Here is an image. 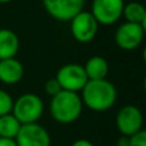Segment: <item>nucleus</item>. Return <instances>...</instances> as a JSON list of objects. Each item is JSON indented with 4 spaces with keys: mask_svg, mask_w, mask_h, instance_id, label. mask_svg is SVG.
<instances>
[{
    "mask_svg": "<svg viewBox=\"0 0 146 146\" xmlns=\"http://www.w3.org/2000/svg\"><path fill=\"white\" fill-rule=\"evenodd\" d=\"M83 69L88 80H105L109 73V63L104 56L94 55L86 60Z\"/></svg>",
    "mask_w": 146,
    "mask_h": 146,
    "instance_id": "13",
    "label": "nucleus"
},
{
    "mask_svg": "<svg viewBox=\"0 0 146 146\" xmlns=\"http://www.w3.org/2000/svg\"><path fill=\"white\" fill-rule=\"evenodd\" d=\"M0 146H17L14 139H5V137H0Z\"/></svg>",
    "mask_w": 146,
    "mask_h": 146,
    "instance_id": "19",
    "label": "nucleus"
},
{
    "mask_svg": "<svg viewBox=\"0 0 146 146\" xmlns=\"http://www.w3.org/2000/svg\"><path fill=\"white\" fill-rule=\"evenodd\" d=\"M46 13L54 19L69 22L83 10L85 0H41Z\"/></svg>",
    "mask_w": 146,
    "mask_h": 146,
    "instance_id": "9",
    "label": "nucleus"
},
{
    "mask_svg": "<svg viewBox=\"0 0 146 146\" xmlns=\"http://www.w3.org/2000/svg\"><path fill=\"white\" fill-rule=\"evenodd\" d=\"M117 146H129V137L121 136L117 140Z\"/></svg>",
    "mask_w": 146,
    "mask_h": 146,
    "instance_id": "21",
    "label": "nucleus"
},
{
    "mask_svg": "<svg viewBox=\"0 0 146 146\" xmlns=\"http://www.w3.org/2000/svg\"><path fill=\"white\" fill-rule=\"evenodd\" d=\"M144 91H145V94H146V76H145V78H144Z\"/></svg>",
    "mask_w": 146,
    "mask_h": 146,
    "instance_id": "25",
    "label": "nucleus"
},
{
    "mask_svg": "<svg viewBox=\"0 0 146 146\" xmlns=\"http://www.w3.org/2000/svg\"><path fill=\"white\" fill-rule=\"evenodd\" d=\"M25 76L23 64L17 58L0 60V81L5 85H15Z\"/></svg>",
    "mask_w": 146,
    "mask_h": 146,
    "instance_id": "11",
    "label": "nucleus"
},
{
    "mask_svg": "<svg viewBox=\"0 0 146 146\" xmlns=\"http://www.w3.org/2000/svg\"><path fill=\"white\" fill-rule=\"evenodd\" d=\"M145 37L144 28L139 23L123 22L119 25L114 33V41L117 46L122 50L131 51L137 49L142 44Z\"/></svg>",
    "mask_w": 146,
    "mask_h": 146,
    "instance_id": "8",
    "label": "nucleus"
},
{
    "mask_svg": "<svg viewBox=\"0 0 146 146\" xmlns=\"http://www.w3.org/2000/svg\"><path fill=\"white\" fill-rule=\"evenodd\" d=\"M81 99L85 106L94 111H105L113 108L117 101V88L110 81L88 80L81 90Z\"/></svg>",
    "mask_w": 146,
    "mask_h": 146,
    "instance_id": "1",
    "label": "nucleus"
},
{
    "mask_svg": "<svg viewBox=\"0 0 146 146\" xmlns=\"http://www.w3.org/2000/svg\"><path fill=\"white\" fill-rule=\"evenodd\" d=\"M115 124L122 136L131 137L142 129L144 115L136 105H124L115 117Z\"/></svg>",
    "mask_w": 146,
    "mask_h": 146,
    "instance_id": "7",
    "label": "nucleus"
},
{
    "mask_svg": "<svg viewBox=\"0 0 146 146\" xmlns=\"http://www.w3.org/2000/svg\"><path fill=\"white\" fill-rule=\"evenodd\" d=\"M142 59H144V62H145V64H146V45H145V48H144V51H142Z\"/></svg>",
    "mask_w": 146,
    "mask_h": 146,
    "instance_id": "23",
    "label": "nucleus"
},
{
    "mask_svg": "<svg viewBox=\"0 0 146 146\" xmlns=\"http://www.w3.org/2000/svg\"><path fill=\"white\" fill-rule=\"evenodd\" d=\"M71 23V33L76 41L81 44L91 42L96 37L99 31V23L91 12L82 10L69 21Z\"/></svg>",
    "mask_w": 146,
    "mask_h": 146,
    "instance_id": "4",
    "label": "nucleus"
},
{
    "mask_svg": "<svg viewBox=\"0 0 146 146\" xmlns=\"http://www.w3.org/2000/svg\"><path fill=\"white\" fill-rule=\"evenodd\" d=\"M12 114L21 124L37 123L44 114V101L38 95L27 92L21 95L13 103Z\"/></svg>",
    "mask_w": 146,
    "mask_h": 146,
    "instance_id": "3",
    "label": "nucleus"
},
{
    "mask_svg": "<svg viewBox=\"0 0 146 146\" xmlns=\"http://www.w3.org/2000/svg\"><path fill=\"white\" fill-rule=\"evenodd\" d=\"M141 26H142V28H144V32H145V35H146V13H145V18H144V21H142Z\"/></svg>",
    "mask_w": 146,
    "mask_h": 146,
    "instance_id": "22",
    "label": "nucleus"
},
{
    "mask_svg": "<svg viewBox=\"0 0 146 146\" xmlns=\"http://www.w3.org/2000/svg\"><path fill=\"white\" fill-rule=\"evenodd\" d=\"M55 80L60 85L62 90L72 91V92H81L88 78L83 69V66L77 63H68L62 66L58 69Z\"/></svg>",
    "mask_w": 146,
    "mask_h": 146,
    "instance_id": "5",
    "label": "nucleus"
},
{
    "mask_svg": "<svg viewBox=\"0 0 146 146\" xmlns=\"http://www.w3.org/2000/svg\"><path fill=\"white\" fill-rule=\"evenodd\" d=\"M72 146H95V145H94L91 141L86 140V139H78L73 142Z\"/></svg>",
    "mask_w": 146,
    "mask_h": 146,
    "instance_id": "20",
    "label": "nucleus"
},
{
    "mask_svg": "<svg viewBox=\"0 0 146 146\" xmlns=\"http://www.w3.org/2000/svg\"><path fill=\"white\" fill-rule=\"evenodd\" d=\"M129 146H146V129L142 128L129 137Z\"/></svg>",
    "mask_w": 146,
    "mask_h": 146,
    "instance_id": "17",
    "label": "nucleus"
},
{
    "mask_svg": "<svg viewBox=\"0 0 146 146\" xmlns=\"http://www.w3.org/2000/svg\"><path fill=\"white\" fill-rule=\"evenodd\" d=\"M124 0H92L91 14L99 25L111 26L122 18Z\"/></svg>",
    "mask_w": 146,
    "mask_h": 146,
    "instance_id": "6",
    "label": "nucleus"
},
{
    "mask_svg": "<svg viewBox=\"0 0 146 146\" xmlns=\"http://www.w3.org/2000/svg\"><path fill=\"white\" fill-rule=\"evenodd\" d=\"M22 124L12 113L0 117V137L15 139Z\"/></svg>",
    "mask_w": 146,
    "mask_h": 146,
    "instance_id": "15",
    "label": "nucleus"
},
{
    "mask_svg": "<svg viewBox=\"0 0 146 146\" xmlns=\"http://www.w3.org/2000/svg\"><path fill=\"white\" fill-rule=\"evenodd\" d=\"M145 13H146V7L144 4H141L139 1H129L127 4L124 3L122 17L126 19V22L141 25L145 18Z\"/></svg>",
    "mask_w": 146,
    "mask_h": 146,
    "instance_id": "14",
    "label": "nucleus"
},
{
    "mask_svg": "<svg viewBox=\"0 0 146 146\" xmlns=\"http://www.w3.org/2000/svg\"><path fill=\"white\" fill-rule=\"evenodd\" d=\"M13 103H14V100L10 96V94L0 88V117L12 113Z\"/></svg>",
    "mask_w": 146,
    "mask_h": 146,
    "instance_id": "16",
    "label": "nucleus"
},
{
    "mask_svg": "<svg viewBox=\"0 0 146 146\" xmlns=\"http://www.w3.org/2000/svg\"><path fill=\"white\" fill-rule=\"evenodd\" d=\"M83 103L78 92L62 90L56 95L51 96L49 105L50 115L60 124H71L76 122L82 114Z\"/></svg>",
    "mask_w": 146,
    "mask_h": 146,
    "instance_id": "2",
    "label": "nucleus"
},
{
    "mask_svg": "<svg viewBox=\"0 0 146 146\" xmlns=\"http://www.w3.org/2000/svg\"><path fill=\"white\" fill-rule=\"evenodd\" d=\"M10 1H13V0H0V4H9Z\"/></svg>",
    "mask_w": 146,
    "mask_h": 146,
    "instance_id": "24",
    "label": "nucleus"
},
{
    "mask_svg": "<svg viewBox=\"0 0 146 146\" xmlns=\"http://www.w3.org/2000/svg\"><path fill=\"white\" fill-rule=\"evenodd\" d=\"M14 140L17 146H51L48 129L38 123L22 124Z\"/></svg>",
    "mask_w": 146,
    "mask_h": 146,
    "instance_id": "10",
    "label": "nucleus"
},
{
    "mask_svg": "<svg viewBox=\"0 0 146 146\" xmlns=\"http://www.w3.org/2000/svg\"><path fill=\"white\" fill-rule=\"evenodd\" d=\"M19 50V37L13 30L0 28V60L15 58Z\"/></svg>",
    "mask_w": 146,
    "mask_h": 146,
    "instance_id": "12",
    "label": "nucleus"
},
{
    "mask_svg": "<svg viewBox=\"0 0 146 146\" xmlns=\"http://www.w3.org/2000/svg\"><path fill=\"white\" fill-rule=\"evenodd\" d=\"M45 91H46L48 95L54 96V95H56L58 92H60L62 87H60V85L58 83V81H56L55 78H50V80L45 83Z\"/></svg>",
    "mask_w": 146,
    "mask_h": 146,
    "instance_id": "18",
    "label": "nucleus"
}]
</instances>
